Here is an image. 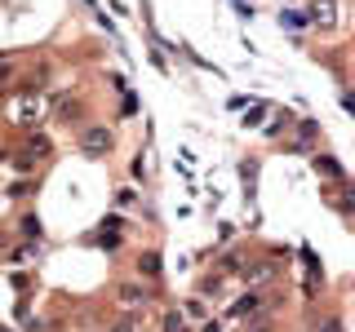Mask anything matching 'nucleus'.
Listing matches in <instances>:
<instances>
[{
    "label": "nucleus",
    "instance_id": "obj_1",
    "mask_svg": "<svg viewBox=\"0 0 355 332\" xmlns=\"http://www.w3.org/2000/svg\"><path fill=\"white\" fill-rule=\"evenodd\" d=\"M44 111H49V102H44L40 89H18L14 98H5V116H9V124H18V129H40Z\"/></svg>",
    "mask_w": 355,
    "mask_h": 332
},
{
    "label": "nucleus",
    "instance_id": "obj_2",
    "mask_svg": "<svg viewBox=\"0 0 355 332\" xmlns=\"http://www.w3.org/2000/svg\"><path fill=\"white\" fill-rule=\"evenodd\" d=\"M80 151L89 155V160H103V155L111 151V129H103V124L85 129V133H80Z\"/></svg>",
    "mask_w": 355,
    "mask_h": 332
},
{
    "label": "nucleus",
    "instance_id": "obj_3",
    "mask_svg": "<svg viewBox=\"0 0 355 332\" xmlns=\"http://www.w3.org/2000/svg\"><path fill=\"white\" fill-rule=\"evenodd\" d=\"M240 275H244V284H271L280 275V261H244Z\"/></svg>",
    "mask_w": 355,
    "mask_h": 332
},
{
    "label": "nucleus",
    "instance_id": "obj_4",
    "mask_svg": "<svg viewBox=\"0 0 355 332\" xmlns=\"http://www.w3.org/2000/svg\"><path fill=\"white\" fill-rule=\"evenodd\" d=\"M262 306H266V297H262V293H249L244 302H236V306H231V319H253Z\"/></svg>",
    "mask_w": 355,
    "mask_h": 332
},
{
    "label": "nucleus",
    "instance_id": "obj_5",
    "mask_svg": "<svg viewBox=\"0 0 355 332\" xmlns=\"http://www.w3.org/2000/svg\"><path fill=\"white\" fill-rule=\"evenodd\" d=\"M333 0H315V5H311V22H315V27H333Z\"/></svg>",
    "mask_w": 355,
    "mask_h": 332
},
{
    "label": "nucleus",
    "instance_id": "obj_6",
    "mask_svg": "<svg viewBox=\"0 0 355 332\" xmlns=\"http://www.w3.org/2000/svg\"><path fill=\"white\" fill-rule=\"evenodd\" d=\"M120 306H129V310H138V306H147V293H142L138 284H125L120 288Z\"/></svg>",
    "mask_w": 355,
    "mask_h": 332
},
{
    "label": "nucleus",
    "instance_id": "obj_7",
    "mask_svg": "<svg viewBox=\"0 0 355 332\" xmlns=\"http://www.w3.org/2000/svg\"><path fill=\"white\" fill-rule=\"evenodd\" d=\"M311 164H315V173L333 177V182H342V164H338V160H329V155H315V160H311Z\"/></svg>",
    "mask_w": 355,
    "mask_h": 332
},
{
    "label": "nucleus",
    "instance_id": "obj_8",
    "mask_svg": "<svg viewBox=\"0 0 355 332\" xmlns=\"http://www.w3.org/2000/svg\"><path fill=\"white\" fill-rule=\"evenodd\" d=\"M138 270L147 275V279H155L160 275V252H142V261H138Z\"/></svg>",
    "mask_w": 355,
    "mask_h": 332
},
{
    "label": "nucleus",
    "instance_id": "obj_9",
    "mask_svg": "<svg viewBox=\"0 0 355 332\" xmlns=\"http://www.w3.org/2000/svg\"><path fill=\"white\" fill-rule=\"evenodd\" d=\"M311 138H315V124L306 120V124H302V133H297V151H306V147H311Z\"/></svg>",
    "mask_w": 355,
    "mask_h": 332
},
{
    "label": "nucleus",
    "instance_id": "obj_10",
    "mask_svg": "<svg viewBox=\"0 0 355 332\" xmlns=\"http://www.w3.org/2000/svg\"><path fill=\"white\" fill-rule=\"evenodd\" d=\"M22 235H27V239H40V221L36 217H22Z\"/></svg>",
    "mask_w": 355,
    "mask_h": 332
},
{
    "label": "nucleus",
    "instance_id": "obj_11",
    "mask_svg": "<svg viewBox=\"0 0 355 332\" xmlns=\"http://www.w3.org/2000/svg\"><path fill=\"white\" fill-rule=\"evenodd\" d=\"M164 332H187V324H182V315H164Z\"/></svg>",
    "mask_w": 355,
    "mask_h": 332
},
{
    "label": "nucleus",
    "instance_id": "obj_12",
    "mask_svg": "<svg viewBox=\"0 0 355 332\" xmlns=\"http://www.w3.org/2000/svg\"><path fill=\"white\" fill-rule=\"evenodd\" d=\"M31 151H40V155H44V151H49V138H40V133H31Z\"/></svg>",
    "mask_w": 355,
    "mask_h": 332
},
{
    "label": "nucleus",
    "instance_id": "obj_13",
    "mask_svg": "<svg viewBox=\"0 0 355 332\" xmlns=\"http://www.w3.org/2000/svg\"><path fill=\"white\" fill-rule=\"evenodd\" d=\"M200 332H222V324H218V319H209V324L200 328Z\"/></svg>",
    "mask_w": 355,
    "mask_h": 332
},
{
    "label": "nucleus",
    "instance_id": "obj_14",
    "mask_svg": "<svg viewBox=\"0 0 355 332\" xmlns=\"http://www.w3.org/2000/svg\"><path fill=\"white\" fill-rule=\"evenodd\" d=\"M320 332H342V324H338V319H329V324L320 328Z\"/></svg>",
    "mask_w": 355,
    "mask_h": 332
},
{
    "label": "nucleus",
    "instance_id": "obj_15",
    "mask_svg": "<svg viewBox=\"0 0 355 332\" xmlns=\"http://www.w3.org/2000/svg\"><path fill=\"white\" fill-rule=\"evenodd\" d=\"M244 332H275L271 324H253V328H244Z\"/></svg>",
    "mask_w": 355,
    "mask_h": 332
},
{
    "label": "nucleus",
    "instance_id": "obj_16",
    "mask_svg": "<svg viewBox=\"0 0 355 332\" xmlns=\"http://www.w3.org/2000/svg\"><path fill=\"white\" fill-rule=\"evenodd\" d=\"M116 332H133V324H120V328H116Z\"/></svg>",
    "mask_w": 355,
    "mask_h": 332
},
{
    "label": "nucleus",
    "instance_id": "obj_17",
    "mask_svg": "<svg viewBox=\"0 0 355 332\" xmlns=\"http://www.w3.org/2000/svg\"><path fill=\"white\" fill-rule=\"evenodd\" d=\"M0 332H9V328H0Z\"/></svg>",
    "mask_w": 355,
    "mask_h": 332
}]
</instances>
